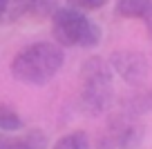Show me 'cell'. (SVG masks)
Returning a JSON list of instances; mask_svg holds the SVG:
<instances>
[{
    "instance_id": "1",
    "label": "cell",
    "mask_w": 152,
    "mask_h": 149,
    "mask_svg": "<svg viewBox=\"0 0 152 149\" xmlns=\"http://www.w3.org/2000/svg\"><path fill=\"white\" fill-rule=\"evenodd\" d=\"M63 62H65V54H63L61 45L34 42V45L25 47L16 54L9 69L18 82L40 87V85H47L61 71Z\"/></svg>"
},
{
    "instance_id": "2",
    "label": "cell",
    "mask_w": 152,
    "mask_h": 149,
    "mask_svg": "<svg viewBox=\"0 0 152 149\" xmlns=\"http://www.w3.org/2000/svg\"><path fill=\"white\" fill-rule=\"evenodd\" d=\"M112 67L101 56H92L81 67V107L85 114L99 116L112 103Z\"/></svg>"
},
{
    "instance_id": "3",
    "label": "cell",
    "mask_w": 152,
    "mask_h": 149,
    "mask_svg": "<svg viewBox=\"0 0 152 149\" xmlns=\"http://www.w3.org/2000/svg\"><path fill=\"white\" fill-rule=\"evenodd\" d=\"M52 33L61 47H81L90 49L101 42V27L74 7H58L52 16Z\"/></svg>"
},
{
    "instance_id": "4",
    "label": "cell",
    "mask_w": 152,
    "mask_h": 149,
    "mask_svg": "<svg viewBox=\"0 0 152 149\" xmlns=\"http://www.w3.org/2000/svg\"><path fill=\"white\" fill-rule=\"evenodd\" d=\"M107 62L128 85H141L148 76V58L139 51H114Z\"/></svg>"
},
{
    "instance_id": "5",
    "label": "cell",
    "mask_w": 152,
    "mask_h": 149,
    "mask_svg": "<svg viewBox=\"0 0 152 149\" xmlns=\"http://www.w3.org/2000/svg\"><path fill=\"white\" fill-rule=\"evenodd\" d=\"M141 142V129L130 122H112L110 131L101 136L99 149H134Z\"/></svg>"
},
{
    "instance_id": "6",
    "label": "cell",
    "mask_w": 152,
    "mask_h": 149,
    "mask_svg": "<svg viewBox=\"0 0 152 149\" xmlns=\"http://www.w3.org/2000/svg\"><path fill=\"white\" fill-rule=\"evenodd\" d=\"M152 7V0H116L114 11L121 18L128 20H143V16L148 14V9Z\"/></svg>"
},
{
    "instance_id": "7",
    "label": "cell",
    "mask_w": 152,
    "mask_h": 149,
    "mask_svg": "<svg viewBox=\"0 0 152 149\" xmlns=\"http://www.w3.org/2000/svg\"><path fill=\"white\" fill-rule=\"evenodd\" d=\"M56 9H58V0H27V5H25V14L31 16L34 20L52 18Z\"/></svg>"
},
{
    "instance_id": "8",
    "label": "cell",
    "mask_w": 152,
    "mask_h": 149,
    "mask_svg": "<svg viewBox=\"0 0 152 149\" xmlns=\"http://www.w3.org/2000/svg\"><path fill=\"white\" fill-rule=\"evenodd\" d=\"M54 149H90V138L85 131H72V134H65L61 140H56Z\"/></svg>"
},
{
    "instance_id": "9",
    "label": "cell",
    "mask_w": 152,
    "mask_h": 149,
    "mask_svg": "<svg viewBox=\"0 0 152 149\" xmlns=\"http://www.w3.org/2000/svg\"><path fill=\"white\" fill-rule=\"evenodd\" d=\"M23 127V118L9 105H0V131H18Z\"/></svg>"
},
{
    "instance_id": "10",
    "label": "cell",
    "mask_w": 152,
    "mask_h": 149,
    "mask_svg": "<svg viewBox=\"0 0 152 149\" xmlns=\"http://www.w3.org/2000/svg\"><path fill=\"white\" fill-rule=\"evenodd\" d=\"M110 0H67V7H74L78 11H96L105 7Z\"/></svg>"
},
{
    "instance_id": "11",
    "label": "cell",
    "mask_w": 152,
    "mask_h": 149,
    "mask_svg": "<svg viewBox=\"0 0 152 149\" xmlns=\"http://www.w3.org/2000/svg\"><path fill=\"white\" fill-rule=\"evenodd\" d=\"M14 20V0H0V25Z\"/></svg>"
},
{
    "instance_id": "12",
    "label": "cell",
    "mask_w": 152,
    "mask_h": 149,
    "mask_svg": "<svg viewBox=\"0 0 152 149\" xmlns=\"http://www.w3.org/2000/svg\"><path fill=\"white\" fill-rule=\"evenodd\" d=\"M143 22H145V29H148V36H150V40H152V7L148 9V14L143 16Z\"/></svg>"
},
{
    "instance_id": "13",
    "label": "cell",
    "mask_w": 152,
    "mask_h": 149,
    "mask_svg": "<svg viewBox=\"0 0 152 149\" xmlns=\"http://www.w3.org/2000/svg\"><path fill=\"white\" fill-rule=\"evenodd\" d=\"M5 140H7L5 136H0V149H2V145H5Z\"/></svg>"
}]
</instances>
